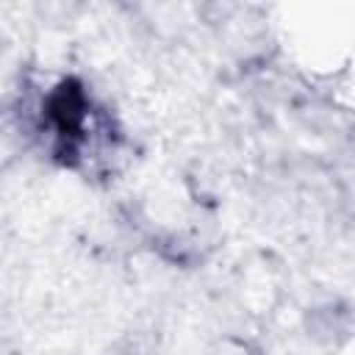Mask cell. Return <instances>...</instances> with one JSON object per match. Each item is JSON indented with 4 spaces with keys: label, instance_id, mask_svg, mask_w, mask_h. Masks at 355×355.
I'll use <instances>...</instances> for the list:
<instances>
[{
    "label": "cell",
    "instance_id": "cell-1",
    "mask_svg": "<svg viewBox=\"0 0 355 355\" xmlns=\"http://www.w3.org/2000/svg\"><path fill=\"white\" fill-rule=\"evenodd\" d=\"M86 114H89V100L83 89L75 80H64L58 89L44 103V116L55 139L58 155H78L83 139H86Z\"/></svg>",
    "mask_w": 355,
    "mask_h": 355
}]
</instances>
